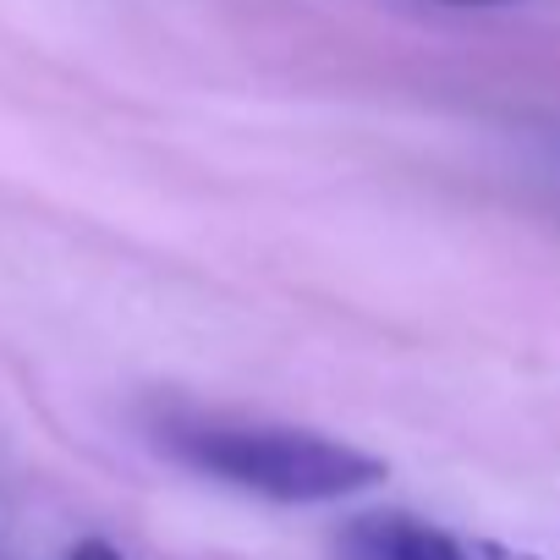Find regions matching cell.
<instances>
[{
  "label": "cell",
  "instance_id": "cell-1",
  "mask_svg": "<svg viewBox=\"0 0 560 560\" xmlns=\"http://www.w3.org/2000/svg\"><path fill=\"white\" fill-rule=\"evenodd\" d=\"M165 445L192 467L209 472L242 494L275 500V505H325L363 494L385 478V462L308 434V429H231V423H203V429H171Z\"/></svg>",
  "mask_w": 560,
  "mask_h": 560
},
{
  "label": "cell",
  "instance_id": "cell-2",
  "mask_svg": "<svg viewBox=\"0 0 560 560\" xmlns=\"http://www.w3.org/2000/svg\"><path fill=\"white\" fill-rule=\"evenodd\" d=\"M336 560H483V544H467L407 511H369L336 533Z\"/></svg>",
  "mask_w": 560,
  "mask_h": 560
},
{
  "label": "cell",
  "instance_id": "cell-3",
  "mask_svg": "<svg viewBox=\"0 0 560 560\" xmlns=\"http://www.w3.org/2000/svg\"><path fill=\"white\" fill-rule=\"evenodd\" d=\"M67 560H127V555L116 544H105V538H83V544H72Z\"/></svg>",
  "mask_w": 560,
  "mask_h": 560
},
{
  "label": "cell",
  "instance_id": "cell-4",
  "mask_svg": "<svg viewBox=\"0 0 560 560\" xmlns=\"http://www.w3.org/2000/svg\"><path fill=\"white\" fill-rule=\"evenodd\" d=\"M483 560H538V555H522V549H505V544H483Z\"/></svg>",
  "mask_w": 560,
  "mask_h": 560
},
{
  "label": "cell",
  "instance_id": "cell-5",
  "mask_svg": "<svg viewBox=\"0 0 560 560\" xmlns=\"http://www.w3.org/2000/svg\"><path fill=\"white\" fill-rule=\"evenodd\" d=\"M445 7H505V0H445Z\"/></svg>",
  "mask_w": 560,
  "mask_h": 560
}]
</instances>
